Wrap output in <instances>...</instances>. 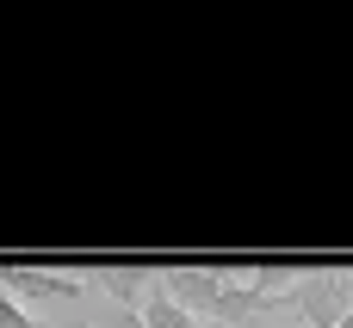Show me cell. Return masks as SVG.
Instances as JSON below:
<instances>
[{
    "label": "cell",
    "instance_id": "cell-9",
    "mask_svg": "<svg viewBox=\"0 0 353 328\" xmlns=\"http://www.w3.org/2000/svg\"><path fill=\"white\" fill-rule=\"evenodd\" d=\"M335 328H353V304H347V310H341V322H335Z\"/></svg>",
    "mask_w": 353,
    "mask_h": 328
},
{
    "label": "cell",
    "instance_id": "cell-4",
    "mask_svg": "<svg viewBox=\"0 0 353 328\" xmlns=\"http://www.w3.org/2000/svg\"><path fill=\"white\" fill-rule=\"evenodd\" d=\"M87 285H99L112 304H124V310H137L143 304V291L155 285V273H130V267H105V273H87Z\"/></svg>",
    "mask_w": 353,
    "mask_h": 328
},
{
    "label": "cell",
    "instance_id": "cell-8",
    "mask_svg": "<svg viewBox=\"0 0 353 328\" xmlns=\"http://www.w3.org/2000/svg\"><path fill=\"white\" fill-rule=\"evenodd\" d=\"M37 328H87V316H56V322H37Z\"/></svg>",
    "mask_w": 353,
    "mask_h": 328
},
{
    "label": "cell",
    "instance_id": "cell-7",
    "mask_svg": "<svg viewBox=\"0 0 353 328\" xmlns=\"http://www.w3.org/2000/svg\"><path fill=\"white\" fill-rule=\"evenodd\" d=\"M273 310H279V304H273ZM273 310H261V316H242V322H230V328H279V322H273Z\"/></svg>",
    "mask_w": 353,
    "mask_h": 328
},
{
    "label": "cell",
    "instance_id": "cell-3",
    "mask_svg": "<svg viewBox=\"0 0 353 328\" xmlns=\"http://www.w3.org/2000/svg\"><path fill=\"white\" fill-rule=\"evenodd\" d=\"M155 285L192 316V322H217V304H223V273L211 267H174V273H155Z\"/></svg>",
    "mask_w": 353,
    "mask_h": 328
},
{
    "label": "cell",
    "instance_id": "cell-6",
    "mask_svg": "<svg viewBox=\"0 0 353 328\" xmlns=\"http://www.w3.org/2000/svg\"><path fill=\"white\" fill-rule=\"evenodd\" d=\"M0 328H37V322H31V310H25V304H12V298L0 291Z\"/></svg>",
    "mask_w": 353,
    "mask_h": 328
},
{
    "label": "cell",
    "instance_id": "cell-1",
    "mask_svg": "<svg viewBox=\"0 0 353 328\" xmlns=\"http://www.w3.org/2000/svg\"><path fill=\"white\" fill-rule=\"evenodd\" d=\"M353 304V273H298L292 291H285V310H298L304 328H335L341 310Z\"/></svg>",
    "mask_w": 353,
    "mask_h": 328
},
{
    "label": "cell",
    "instance_id": "cell-5",
    "mask_svg": "<svg viewBox=\"0 0 353 328\" xmlns=\"http://www.w3.org/2000/svg\"><path fill=\"white\" fill-rule=\"evenodd\" d=\"M137 322H143V328H199L186 310H180V304H174V298H168V291H161V285H149V291H143Z\"/></svg>",
    "mask_w": 353,
    "mask_h": 328
},
{
    "label": "cell",
    "instance_id": "cell-2",
    "mask_svg": "<svg viewBox=\"0 0 353 328\" xmlns=\"http://www.w3.org/2000/svg\"><path fill=\"white\" fill-rule=\"evenodd\" d=\"M0 291L12 304H74L87 291V273H50V267H0Z\"/></svg>",
    "mask_w": 353,
    "mask_h": 328
}]
</instances>
